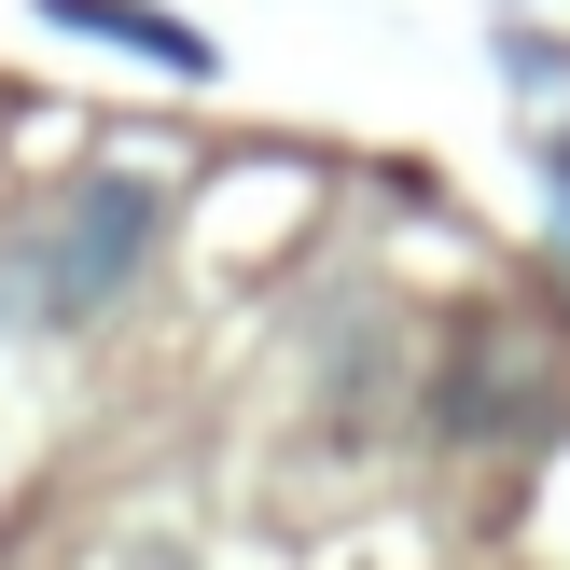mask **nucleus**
Returning <instances> with one entry per match:
<instances>
[{
	"label": "nucleus",
	"mask_w": 570,
	"mask_h": 570,
	"mask_svg": "<svg viewBox=\"0 0 570 570\" xmlns=\"http://www.w3.org/2000/svg\"><path fill=\"white\" fill-rule=\"evenodd\" d=\"M154 237H167V195L139 181V167L70 181V195L42 209V237H28V265H14L28 321H98V306H126L139 265H154Z\"/></svg>",
	"instance_id": "1"
},
{
	"label": "nucleus",
	"mask_w": 570,
	"mask_h": 570,
	"mask_svg": "<svg viewBox=\"0 0 570 570\" xmlns=\"http://www.w3.org/2000/svg\"><path fill=\"white\" fill-rule=\"evenodd\" d=\"M432 417H445V445L557 432V334L529 321V306H473L460 348H445V376H432Z\"/></svg>",
	"instance_id": "2"
},
{
	"label": "nucleus",
	"mask_w": 570,
	"mask_h": 570,
	"mask_svg": "<svg viewBox=\"0 0 570 570\" xmlns=\"http://www.w3.org/2000/svg\"><path fill=\"white\" fill-rule=\"evenodd\" d=\"M56 28H83V42H126V56H154V70H195L209 83V42H195L181 14H139V0H42Z\"/></svg>",
	"instance_id": "3"
},
{
	"label": "nucleus",
	"mask_w": 570,
	"mask_h": 570,
	"mask_svg": "<svg viewBox=\"0 0 570 570\" xmlns=\"http://www.w3.org/2000/svg\"><path fill=\"white\" fill-rule=\"evenodd\" d=\"M543 181H557V223H570V126L543 139Z\"/></svg>",
	"instance_id": "4"
}]
</instances>
